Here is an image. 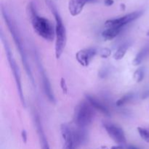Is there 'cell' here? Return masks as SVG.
<instances>
[{
    "label": "cell",
    "instance_id": "cell-1",
    "mask_svg": "<svg viewBox=\"0 0 149 149\" xmlns=\"http://www.w3.org/2000/svg\"><path fill=\"white\" fill-rule=\"evenodd\" d=\"M28 13L32 27L36 34L47 41H52L55 38V27L48 19L38 15L33 3L28 6Z\"/></svg>",
    "mask_w": 149,
    "mask_h": 149
},
{
    "label": "cell",
    "instance_id": "cell-2",
    "mask_svg": "<svg viewBox=\"0 0 149 149\" xmlns=\"http://www.w3.org/2000/svg\"><path fill=\"white\" fill-rule=\"evenodd\" d=\"M1 13H2L3 18H4V21H5L6 25H7V28H8L9 31H10V33H11V36H13V40H14L15 45L17 49H18V52L19 53H20L22 63H23V65L25 68V71H26V74H27L28 77H29V80H30L32 85L35 86L34 78H33L31 69V67L30 65H29V61H28L27 55H26L24 45H23V40H22V38L21 36H20V33H19L18 29H17L16 25L15 24V23L13 21V20L10 18L8 13H7V11H6L4 8L1 9Z\"/></svg>",
    "mask_w": 149,
    "mask_h": 149
},
{
    "label": "cell",
    "instance_id": "cell-3",
    "mask_svg": "<svg viewBox=\"0 0 149 149\" xmlns=\"http://www.w3.org/2000/svg\"><path fill=\"white\" fill-rule=\"evenodd\" d=\"M95 116V109L87 101L81 102L75 108L74 122L80 129H84L90 126Z\"/></svg>",
    "mask_w": 149,
    "mask_h": 149
},
{
    "label": "cell",
    "instance_id": "cell-4",
    "mask_svg": "<svg viewBox=\"0 0 149 149\" xmlns=\"http://www.w3.org/2000/svg\"><path fill=\"white\" fill-rule=\"evenodd\" d=\"M52 12L55 20V54L57 59H59L63 53L66 45V30L61 15L55 7H52Z\"/></svg>",
    "mask_w": 149,
    "mask_h": 149
},
{
    "label": "cell",
    "instance_id": "cell-5",
    "mask_svg": "<svg viewBox=\"0 0 149 149\" xmlns=\"http://www.w3.org/2000/svg\"><path fill=\"white\" fill-rule=\"evenodd\" d=\"M1 39L2 41V43L4 45V49H5L6 55H7V61L9 62V65H10V68H11L12 71H13V77H14L15 81L16 87H17V93L19 94V97H20V100L21 101L22 104L24 107H26V101H25L24 95H23V87H22V83H21V77H20V69H19L18 65L16 63L15 60L13 58V53L11 52L9 44L7 42V39L4 38V34L2 33H1Z\"/></svg>",
    "mask_w": 149,
    "mask_h": 149
},
{
    "label": "cell",
    "instance_id": "cell-6",
    "mask_svg": "<svg viewBox=\"0 0 149 149\" xmlns=\"http://www.w3.org/2000/svg\"><path fill=\"white\" fill-rule=\"evenodd\" d=\"M142 15L143 11L132 12L122 17L106 20L105 23V26L106 28H118V29H123L125 26L132 23V21H135V20L139 18Z\"/></svg>",
    "mask_w": 149,
    "mask_h": 149
},
{
    "label": "cell",
    "instance_id": "cell-7",
    "mask_svg": "<svg viewBox=\"0 0 149 149\" xmlns=\"http://www.w3.org/2000/svg\"><path fill=\"white\" fill-rule=\"evenodd\" d=\"M103 127L106 130L109 136L118 145L124 146L126 144V136L122 127L110 122H104Z\"/></svg>",
    "mask_w": 149,
    "mask_h": 149
},
{
    "label": "cell",
    "instance_id": "cell-8",
    "mask_svg": "<svg viewBox=\"0 0 149 149\" xmlns=\"http://www.w3.org/2000/svg\"><path fill=\"white\" fill-rule=\"evenodd\" d=\"M61 132L62 136L63 148L62 149H77L79 146L74 137V130L67 124H62L61 126Z\"/></svg>",
    "mask_w": 149,
    "mask_h": 149
},
{
    "label": "cell",
    "instance_id": "cell-9",
    "mask_svg": "<svg viewBox=\"0 0 149 149\" xmlns=\"http://www.w3.org/2000/svg\"><path fill=\"white\" fill-rule=\"evenodd\" d=\"M36 62H37L38 68H39V71L40 72L41 76H42V84H43V88L44 91H45V95L47 97V98L49 99V101L52 103H55V96H54L53 91L52 90V87H51L50 81H49V79H48L47 76L46 72L44 70L43 67H42V64L40 63V59L38 56H36Z\"/></svg>",
    "mask_w": 149,
    "mask_h": 149
},
{
    "label": "cell",
    "instance_id": "cell-10",
    "mask_svg": "<svg viewBox=\"0 0 149 149\" xmlns=\"http://www.w3.org/2000/svg\"><path fill=\"white\" fill-rule=\"evenodd\" d=\"M97 54L95 48H87L78 51L76 54V59L81 65L84 67L88 66Z\"/></svg>",
    "mask_w": 149,
    "mask_h": 149
},
{
    "label": "cell",
    "instance_id": "cell-11",
    "mask_svg": "<svg viewBox=\"0 0 149 149\" xmlns=\"http://www.w3.org/2000/svg\"><path fill=\"white\" fill-rule=\"evenodd\" d=\"M97 0H70L68 10L72 16H77L81 13L84 6L88 3H93Z\"/></svg>",
    "mask_w": 149,
    "mask_h": 149
},
{
    "label": "cell",
    "instance_id": "cell-12",
    "mask_svg": "<svg viewBox=\"0 0 149 149\" xmlns=\"http://www.w3.org/2000/svg\"><path fill=\"white\" fill-rule=\"evenodd\" d=\"M85 97L87 101L88 102L89 104L96 111H98L101 113L104 114L105 116H110L111 113L109 109H108L107 106L102 103L100 100L97 99L96 97H93V96L90 95H85Z\"/></svg>",
    "mask_w": 149,
    "mask_h": 149
},
{
    "label": "cell",
    "instance_id": "cell-13",
    "mask_svg": "<svg viewBox=\"0 0 149 149\" xmlns=\"http://www.w3.org/2000/svg\"><path fill=\"white\" fill-rule=\"evenodd\" d=\"M34 122H35V125H36V131H37L38 137H39V143H40L41 148L49 149V143H48L47 138L45 132H44L42 122H41V119L38 115H36V116H34Z\"/></svg>",
    "mask_w": 149,
    "mask_h": 149
},
{
    "label": "cell",
    "instance_id": "cell-14",
    "mask_svg": "<svg viewBox=\"0 0 149 149\" xmlns=\"http://www.w3.org/2000/svg\"><path fill=\"white\" fill-rule=\"evenodd\" d=\"M123 30L118 28H106L101 33V36L104 40L111 41L116 37Z\"/></svg>",
    "mask_w": 149,
    "mask_h": 149
},
{
    "label": "cell",
    "instance_id": "cell-15",
    "mask_svg": "<svg viewBox=\"0 0 149 149\" xmlns=\"http://www.w3.org/2000/svg\"><path fill=\"white\" fill-rule=\"evenodd\" d=\"M128 48H129V45L127 44H124V45H121L113 54V59L116 60V61L123 59L125 55H126Z\"/></svg>",
    "mask_w": 149,
    "mask_h": 149
},
{
    "label": "cell",
    "instance_id": "cell-16",
    "mask_svg": "<svg viewBox=\"0 0 149 149\" xmlns=\"http://www.w3.org/2000/svg\"><path fill=\"white\" fill-rule=\"evenodd\" d=\"M147 53H148V49L147 48H144V49H141L139 52L136 55L135 59L133 60V65H139L143 61L145 58L146 57Z\"/></svg>",
    "mask_w": 149,
    "mask_h": 149
},
{
    "label": "cell",
    "instance_id": "cell-17",
    "mask_svg": "<svg viewBox=\"0 0 149 149\" xmlns=\"http://www.w3.org/2000/svg\"><path fill=\"white\" fill-rule=\"evenodd\" d=\"M132 98H133V94H132V93H128V94L122 96V97H120V98L116 101V106H119V107L125 106L127 103H129Z\"/></svg>",
    "mask_w": 149,
    "mask_h": 149
},
{
    "label": "cell",
    "instance_id": "cell-18",
    "mask_svg": "<svg viewBox=\"0 0 149 149\" xmlns=\"http://www.w3.org/2000/svg\"><path fill=\"white\" fill-rule=\"evenodd\" d=\"M144 77H145V70L143 68H138L134 72L133 78L136 82H141L143 80Z\"/></svg>",
    "mask_w": 149,
    "mask_h": 149
},
{
    "label": "cell",
    "instance_id": "cell-19",
    "mask_svg": "<svg viewBox=\"0 0 149 149\" xmlns=\"http://www.w3.org/2000/svg\"><path fill=\"white\" fill-rule=\"evenodd\" d=\"M137 130L141 138L146 143H149V129L138 127L137 128Z\"/></svg>",
    "mask_w": 149,
    "mask_h": 149
},
{
    "label": "cell",
    "instance_id": "cell-20",
    "mask_svg": "<svg viewBox=\"0 0 149 149\" xmlns=\"http://www.w3.org/2000/svg\"><path fill=\"white\" fill-rule=\"evenodd\" d=\"M111 55V50L107 47L102 48L99 50V55L102 58H108Z\"/></svg>",
    "mask_w": 149,
    "mask_h": 149
},
{
    "label": "cell",
    "instance_id": "cell-21",
    "mask_svg": "<svg viewBox=\"0 0 149 149\" xmlns=\"http://www.w3.org/2000/svg\"><path fill=\"white\" fill-rule=\"evenodd\" d=\"M61 90H62L63 93L64 94H66L68 93V87H67V83L65 81V79L64 78H61Z\"/></svg>",
    "mask_w": 149,
    "mask_h": 149
},
{
    "label": "cell",
    "instance_id": "cell-22",
    "mask_svg": "<svg viewBox=\"0 0 149 149\" xmlns=\"http://www.w3.org/2000/svg\"><path fill=\"white\" fill-rule=\"evenodd\" d=\"M21 138H22V140H23V142L24 143H26L28 137H27V132H26V130H22Z\"/></svg>",
    "mask_w": 149,
    "mask_h": 149
},
{
    "label": "cell",
    "instance_id": "cell-23",
    "mask_svg": "<svg viewBox=\"0 0 149 149\" xmlns=\"http://www.w3.org/2000/svg\"><path fill=\"white\" fill-rule=\"evenodd\" d=\"M104 2L106 6H111L113 5L114 1H113V0H104Z\"/></svg>",
    "mask_w": 149,
    "mask_h": 149
},
{
    "label": "cell",
    "instance_id": "cell-24",
    "mask_svg": "<svg viewBox=\"0 0 149 149\" xmlns=\"http://www.w3.org/2000/svg\"><path fill=\"white\" fill-rule=\"evenodd\" d=\"M111 149H126V148L124 147V146L117 145V146H114L111 147Z\"/></svg>",
    "mask_w": 149,
    "mask_h": 149
},
{
    "label": "cell",
    "instance_id": "cell-25",
    "mask_svg": "<svg viewBox=\"0 0 149 149\" xmlns=\"http://www.w3.org/2000/svg\"><path fill=\"white\" fill-rule=\"evenodd\" d=\"M126 149H138L137 147L135 146H128L127 147Z\"/></svg>",
    "mask_w": 149,
    "mask_h": 149
},
{
    "label": "cell",
    "instance_id": "cell-26",
    "mask_svg": "<svg viewBox=\"0 0 149 149\" xmlns=\"http://www.w3.org/2000/svg\"><path fill=\"white\" fill-rule=\"evenodd\" d=\"M147 35H148V36H149V31L148 32V33H147Z\"/></svg>",
    "mask_w": 149,
    "mask_h": 149
}]
</instances>
